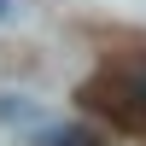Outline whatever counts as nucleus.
I'll use <instances>...</instances> for the list:
<instances>
[{
	"label": "nucleus",
	"mask_w": 146,
	"mask_h": 146,
	"mask_svg": "<svg viewBox=\"0 0 146 146\" xmlns=\"http://www.w3.org/2000/svg\"><path fill=\"white\" fill-rule=\"evenodd\" d=\"M82 100H88L94 111H105L111 123H123V129H146V82L123 76V70L94 76L88 88H82Z\"/></svg>",
	"instance_id": "f257e3e1"
},
{
	"label": "nucleus",
	"mask_w": 146,
	"mask_h": 146,
	"mask_svg": "<svg viewBox=\"0 0 146 146\" xmlns=\"http://www.w3.org/2000/svg\"><path fill=\"white\" fill-rule=\"evenodd\" d=\"M53 146H94V135H82V129H64V135H53Z\"/></svg>",
	"instance_id": "f03ea898"
},
{
	"label": "nucleus",
	"mask_w": 146,
	"mask_h": 146,
	"mask_svg": "<svg viewBox=\"0 0 146 146\" xmlns=\"http://www.w3.org/2000/svg\"><path fill=\"white\" fill-rule=\"evenodd\" d=\"M6 12H12V6H6V0H0V18H6Z\"/></svg>",
	"instance_id": "7ed1b4c3"
}]
</instances>
